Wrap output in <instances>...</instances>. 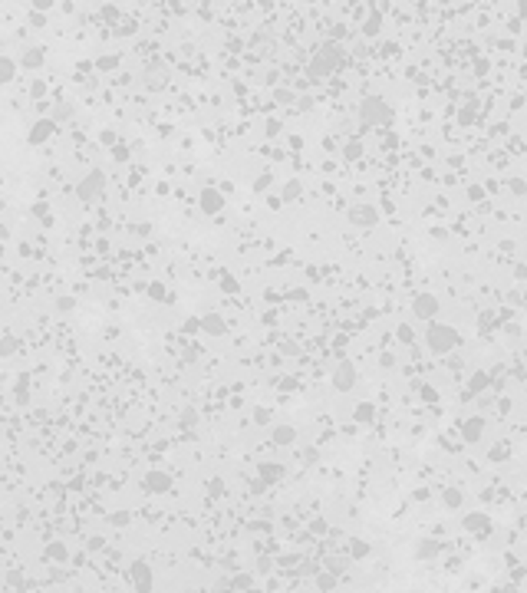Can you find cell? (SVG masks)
I'll return each mask as SVG.
<instances>
[{
	"mask_svg": "<svg viewBox=\"0 0 527 593\" xmlns=\"http://www.w3.org/2000/svg\"><path fill=\"white\" fill-rule=\"evenodd\" d=\"M33 7H37V10H46V7H53V0H33Z\"/></svg>",
	"mask_w": 527,
	"mask_h": 593,
	"instance_id": "obj_13",
	"label": "cell"
},
{
	"mask_svg": "<svg viewBox=\"0 0 527 593\" xmlns=\"http://www.w3.org/2000/svg\"><path fill=\"white\" fill-rule=\"evenodd\" d=\"M428 343H432V349H452L458 343V333L445 327H432L428 329Z\"/></svg>",
	"mask_w": 527,
	"mask_h": 593,
	"instance_id": "obj_2",
	"label": "cell"
},
{
	"mask_svg": "<svg viewBox=\"0 0 527 593\" xmlns=\"http://www.w3.org/2000/svg\"><path fill=\"white\" fill-rule=\"evenodd\" d=\"M415 307H418V313H435V300H432V297H425V300H418Z\"/></svg>",
	"mask_w": 527,
	"mask_h": 593,
	"instance_id": "obj_11",
	"label": "cell"
},
{
	"mask_svg": "<svg viewBox=\"0 0 527 593\" xmlns=\"http://www.w3.org/2000/svg\"><path fill=\"white\" fill-rule=\"evenodd\" d=\"M53 132H56V122L43 119V122H37V126H33V132H30V142H46Z\"/></svg>",
	"mask_w": 527,
	"mask_h": 593,
	"instance_id": "obj_5",
	"label": "cell"
},
{
	"mask_svg": "<svg viewBox=\"0 0 527 593\" xmlns=\"http://www.w3.org/2000/svg\"><path fill=\"white\" fill-rule=\"evenodd\" d=\"M204 329H208V333H224V323H221V320L218 317H204Z\"/></svg>",
	"mask_w": 527,
	"mask_h": 593,
	"instance_id": "obj_9",
	"label": "cell"
},
{
	"mask_svg": "<svg viewBox=\"0 0 527 593\" xmlns=\"http://www.w3.org/2000/svg\"><path fill=\"white\" fill-rule=\"evenodd\" d=\"M13 69H17V66H13V60H7V56H0V86L13 79Z\"/></svg>",
	"mask_w": 527,
	"mask_h": 593,
	"instance_id": "obj_7",
	"label": "cell"
},
{
	"mask_svg": "<svg viewBox=\"0 0 527 593\" xmlns=\"http://www.w3.org/2000/svg\"><path fill=\"white\" fill-rule=\"evenodd\" d=\"M336 386H353V373H349V366H343L336 373Z\"/></svg>",
	"mask_w": 527,
	"mask_h": 593,
	"instance_id": "obj_10",
	"label": "cell"
},
{
	"mask_svg": "<svg viewBox=\"0 0 527 593\" xmlns=\"http://www.w3.org/2000/svg\"><path fill=\"white\" fill-rule=\"evenodd\" d=\"M56 307H60V310H73V300H69V297H63V300H56Z\"/></svg>",
	"mask_w": 527,
	"mask_h": 593,
	"instance_id": "obj_12",
	"label": "cell"
},
{
	"mask_svg": "<svg viewBox=\"0 0 527 593\" xmlns=\"http://www.w3.org/2000/svg\"><path fill=\"white\" fill-rule=\"evenodd\" d=\"M363 119H366V122H382V119H389V109L382 106V99H366Z\"/></svg>",
	"mask_w": 527,
	"mask_h": 593,
	"instance_id": "obj_3",
	"label": "cell"
},
{
	"mask_svg": "<svg viewBox=\"0 0 527 593\" xmlns=\"http://www.w3.org/2000/svg\"><path fill=\"white\" fill-rule=\"evenodd\" d=\"M76 192H79L82 201H96L102 192H106V175H102L99 168H92V172L79 182V188H76Z\"/></svg>",
	"mask_w": 527,
	"mask_h": 593,
	"instance_id": "obj_1",
	"label": "cell"
},
{
	"mask_svg": "<svg viewBox=\"0 0 527 593\" xmlns=\"http://www.w3.org/2000/svg\"><path fill=\"white\" fill-rule=\"evenodd\" d=\"M40 63H43V50H30V53H23V66H30V69H37Z\"/></svg>",
	"mask_w": 527,
	"mask_h": 593,
	"instance_id": "obj_8",
	"label": "cell"
},
{
	"mask_svg": "<svg viewBox=\"0 0 527 593\" xmlns=\"http://www.w3.org/2000/svg\"><path fill=\"white\" fill-rule=\"evenodd\" d=\"M221 204H224V198H221L214 188H204V192H201V208L204 211H221Z\"/></svg>",
	"mask_w": 527,
	"mask_h": 593,
	"instance_id": "obj_6",
	"label": "cell"
},
{
	"mask_svg": "<svg viewBox=\"0 0 527 593\" xmlns=\"http://www.w3.org/2000/svg\"><path fill=\"white\" fill-rule=\"evenodd\" d=\"M132 580H135L138 590H148V587H152V570L138 560V564H132Z\"/></svg>",
	"mask_w": 527,
	"mask_h": 593,
	"instance_id": "obj_4",
	"label": "cell"
}]
</instances>
